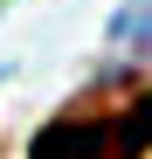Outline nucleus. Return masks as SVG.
Segmentation results:
<instances>
[{"label": "nucleus", "instance_id": "1", "mask_svg": "<svg viewBox=\"0 0 152 159\" xmlns=\"http://www.w3.org/2000/svg\"><path fill=\"white\" fill-rule=\"evenodd\" d=\"M152 152V90L124 97L118 111H76L35 131L28 159H145Z\"/></svg>", "mask_w": 152, "mask_h": 159}, {"label": "nucleus", "instance_id": "2", "mask_svg": "<svg viewBox=\"0 0 152 159\" xmlns=\"http://www.w3.org/2000/svg\"><path fill=\"white\" fill-rule=\"evenodd\" d=\"M118 42L124 48H152V0H138V7L118 21Z\"/></svg>", "mask_w": 152, "mask_h": 159}]
</instances>
